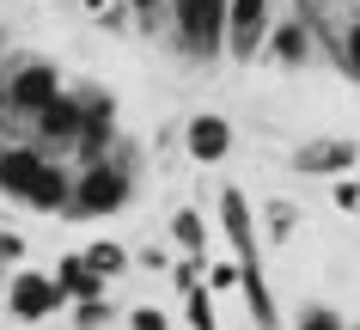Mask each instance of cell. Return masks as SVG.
I'll use <instances>...</instances> for the list:
<instances>
[{
  "label": "cell",
  "mask_w": 360,
  "mask_h": 330,
  "mask_svg": "<svg viewBox=\"0 0 360 330\" xmlns=\"http://www.w3.org/2000/svg\"><path fill=\"white\" fill-rule=\"evenodd\" d=\"M98 25H104V31H116V37H122V31H141L129 0H110V13H98Z\"/></svg>",
  "instance_id": "26"
},
{
  "label": "cell",
  "mask_w": 360,
  "mask_h": 330,
  "mask_svg": "<svg viewBox=\"0 0 360 330\" xmlns=\"http://www.w3.org/2000/svg\"><path fill=\"white\" fill-rule=\"evenodd\" d=\"M293 172L300 177H354L360 172V141L354 135H311L293 147Z\"/></svg>",
  "instance_id": "7"
},
{
  "label": "cell",
  "mask_w": 360,
  "mask_h": 330,
  "mask_svg": "<svg viewBox=\"0 0 360 330\" xmlns=\"http://www.w3.org/2000/svg\"><path fill=\"white\" fill-rule=\"evenodd\" d=\"M56 159L43 153V147H0V196H13V202H31L43 184V172H49Z\"/></svg>",
  "instance_id": "10"
},
{
  "label": "cell",
  "mask_w": 360,
  "mask_h": 330,
  "mask_svg": "<svg viewBox=\"0 0 360 330\" xmlns=\"http://www.w3.org/2000/svg\"><path fill=\"white\" fill-rule=\"evenodd\" d=\"M68 318H74V330H110V300H79V306H68Z\"/></svg>",
  "instance_id": "20"
},
{
  "label": "cell",
  "mask_w": 360,
  "mask_h": 330,
  "mask_svg": "<svg viewBox=\"0 0 360 330\" xmlns=\"http://www.w3.org/2000/svg\"><path fill=\"white\" fill-rule=\"evenodd\" d=\"M214 220H220V233L232 245V263H245V269H263V214L250 208V196L238 184H220L214 190Z\"/></svg>",
  "instance_id": "3"
},
{
  "label": "cell",
  "mask_w": 360,
  "mask_h": 330,
  "mask_svg": "<svg viewBox=\"0 0 360 330\" xmlns=\"http://www.w3.org/2000/svg\"><path fill=\"white\" fill-rule=\"evenodd\" d=\"M129 6H134V25H141L147 37L165 25V13H171V0H129Z\"/></svg>",
  "instance_id": "23"
},
{
  "label": "cell",
  "mask_w": 360,
  "mask_h": 330,
  "mask_svg": "<svg viewBox=\"0 0 360 330\" xmlns=\"http://www.w3.org/2000/svg\"><path fill=\"white\" fill-rule=\"evenodd\" d=\"M354 220H360V208H354Z\"/></svg>",
  "instance_id": "33"
},
{
  "label": "cell",
  "mask_w": 360,
  "mask_h": 330,
  "mask_svg": "<svg viewBox=\"0 0 360 330\" xmlns=\"http://www.w3.org/2000/svg\"><path fill=\"white\" fill-rule=\"evenodd\" d=\"M86 263H92L104 281H116V275L134 269V251H129V245H116V239H92V245H86Z\"/></svg>",
  "instance_id": "16"
},
{
  "label": "cell",
  "mask_w": 360,
  "mask_h": 330,
  "mask_svg": "<svg viewBox=\"0 0 360 330\" xmlns=\"http://www.w3.org/2000/svg\"><path fill=\"white\" fill-rule=\"evenodd\" d=\"M232 288H245V269H238V263H208V293L214 300L232 293Z\"/></svg>",
  "instance_id": "22"
},
{
  "label": "cell",
  "mask_w": 360,
  "mask_h": 330,
  "mask_svg": "<svg viewBox=\"0 0 360 330\" xmlns=\"http://www.w3.org/2000/svg\"><path fill=\"white\" fill-rule=\"evenodd\" d=\"M226 19H232V0H171V37L202 68L226 56Z\"/></svg>",
  "instance_id": "1"
},
{
  "label": "cell",
  "mask_w": 360,
  "mask_h": 330,
  "mask_svg": "<svg viewBox=\"0 0 360 330\" xmlns=\"http://www.w3.org/2000/svg\"><path fill=\"white\" fill-rule=\"evenodd\" d=\"M293 330H348V318H342L336 306H323V300H311V306H300Z\"/></svg>",
  "instance_id": "19"
},
{
  "label": "cell",
  "mask_w": 360,
  "mask_h": 330,
  "mask_svg": "<svg viewBox=\"0 0 360 330\" xmlns=\"http://www.w3.org/2000/svg\"><path fill=\"white\" fill-rule=\"evenodd\" d=\"M0 122H6V117H0Z\"/></svg>",
  "instance_id": "34"
},
{
  "label": "cell",
  "mask_w": 360,
  "mask_h": 330,
  "mask_svg": "<svg viewBox=\"0 0 360 330\" xmlns=\"http://www.w3.org/2000/svg\"><path fill=\"white\" fill-rule=\"evenodd\" d=\"M184 153H190V165H220V159L232 153V122L220 117V110L184 117Z\"/></svg>",
  "instance_id": "11"
},
{
  "label": "cell",
  "mask_w": 360,
  "mask_h": 330,
  "mask_svg": "<svg viewBox=\"0 0 360 330\" xmlns=\"http://www.w3.org/2000/svg\"><path fill=\"white\" fill-rule=\"evenodd\" d=\"M129 330H171V318L159 306H129Z\"/></svg>",
  "instance_id": "27"
},
{
  "label": "cell",
  "mask_w": 360,
  "mask_h": 330,
  "mask_svg": "<svg viewBox=\"0 0 360 330\" xmlns=\"http://www.w3.org/2000/svg\"><path fill=\"white\" fill-rule=\"evenodd\" d=\"M269 31H275V0H232L226 56H232V61H257V56L269 49Z\"/></svg>",
  "instance_id": "8"
},
{
  "label": "cell",
  "mask_w": 360,
  "mask_h": 330,
  "mask_svg": "<svg viewBox=\"0 0 360 330\" xmlns=\"http://www.w3.org/2000/svg\"><path fill=\"white\" fill-rule=\"evenodd\" d=\"M305 6H330V13H360V6H348V0H305Z\"/></svg>",
  "instance_id": "29"
},
{
  "label": "cell",
  "mask_w": 360,
  "mask_h": 330,
  "mask_svg": "<svg viewBox=\"0 0 360 330\" xmlns=\"http://www.w3.org/2000/svg\"><path fill=\"white\" fill-rule=\"evenodd\" d=\"M0 306H6V318H13V324H43V318L68 312V293L56 288V275H49V269H19Z\"/></svg>",
  "instance_id": "6"
},
{
  "label": "cell",
  "mask_w": 360,
  "mask_h": 330,
  "mask_svg": "<svg viewBox=\"0 0 360 330\" xmlns=\"http://www.w3.org/2000/svg\"><path fill=\"white\" fill-rule=\"evenodd\" d=\"M171 263H177V257H171L165 245H141V251H134V269H147V275H171Z\"/></svg>",
  "instance_id": "24"
},
{
  "label": "cell",
  "mask_w": 360,
  "mask_h": 330,
  "mask_svg": "<svg viewBox=\"0 0 360 330\" xmlns=\"http://www.w3.org/2000/svg\"><path fill=\"white\" fill-rule=\"evenodd\" d=\"M86 98V122H79V147H74V165H104L110 147L122 141V122H116V98L104 86H79Z\"/></svg>",
  "instance_id": "5"
},
{
  "label": "cell",
  "mask_w": 360,
  "mask_h": 330,
  "mask_svg": "<svg viewBox=\"0 0 360 330\" xmlns=\"http://www.w3.org/2000/svg\"><path fill=\"white\" fill-rule=\"evenodd\" d=\"M171 245H177V257H208V214L202 208H177L165 220Z\"/></svg>",
  "instance_id": "14"
},
{
  "label": "cell",
  "mask_w": 360,
  "mask_h": 330,
  "mask_svg": "<svg viewBox=\"0 0 360 330\" xmlns=\"http://www.w3.org/2000/svg\"><path fill=\"white\" fill-rule=\"evenodd\" d=\"M134 184L141 177L116 172L110 159L104 165H79L74 177V208H68V220H110V214H122L134 202Z\"/></svg>",
  "instance_id": "2"
},
{
  "label": "cell",
  "mask_w": 360,
  "mask_h": 330,
  "mask_svg": "<svg viewBox=\"0 0 360 330\" xmlns=\"http://www.w3.org/2000/svg\"><path fill=\"white\" fill-rule=\"evenodd\" d=\"M171 288L177 293L208 288V257H177V263H171Z\"/></svg>",
  "instance_id": "18"
},
{
  "label": "cell",
  "mask_w": 360,
  "mask_h": 330,
  "mask_svg": "<svg viewBox=\"0 0 360 330\" xmlns=\"http://www.w3.org/2000/svg\"><path fill=\"white\" fill-rule=\"evenodd\" d=\"M86 13H92V19H98V13H110V0H86Z\"/></svg>",
  "instance_id": "31"
},
{
  "label": "cell",
  "mask_w": 360,
  "mask_h": 330,
  "mask_svg": "<svg viewBox=\"0 0 360 330\" xmlns=\"http://www.w3.org/2000/svg\"><path fill=\"white\" fill-rule=\"evenodd\" d=\"M300 202H287V196H269L263 202V245H293V233H300Z\"/></svg>",
  "instance_id": "15"
},
{
  "label": "cell",
  "mask_w": 360,
  "mask_h": 330,
  "mask_svg": "<svg viewBox=\"0 0 360 330\" xmlns=\"http://www.w3.org/2000/svg\"><path fill=\"white\" fill-rule=\"evenodd\" d=\"M184 324H190V330H220V318H214V293H208V288L184 293Z\"/></svg>",
  "instance_id": "17"
},
{
  "label": "cell",
  "mask_w": 360,
  "mask_h": 330,
  "mask_svg": "<svg viewBox=\"0 0 360 330\" xmlns=\"http://www.w3.org/2000/svg\"><path fill=\"white\" fill-rule=\"evenodd\" d=\"M49 275H56V288L68 293V306H79V300H110V281L86 263V251H61Z\"/></svg>",
  "instance_id": "13"
},
{
  "label": "cell",
  "mask_w": 360,
  "mask_h": 330,
  "mask_svg": "<svg viewBox=\"0 0 360 330\" xmlns=\"http://www.w3.org/2000/svg\"><path fill=\"white\" fill-rule=\"evenodd\" d=\"M336 74L360 86V13L348 19V31H342V61H336Z\"/></svg>",
  "instance_id": "21"
},
{
  "label": "cell",
  "mask_w": 360,
  "mask_h": 330,
  "mask_svg": "<svg viewBox=\"0 0 360 330\" xmlns=\"http://www.w3.org/2000/svg\"><path fill=\"white\" fill-rule=\"evenodd\" d=\"M348 330H360V318H354V324H348Z\"/></svg>",
  "instance_id": "32"
},
{
  "label": "cell",
  "mask_w": 360,
  "mask_h": 330,
  "mask_svg": "<svg viewBox=\"0 0 360 330\" xmlns=\"http://www.w3.org/2000/svg\"><path fill=\"white\" fill-rule=\"evenodd\" d=\"M61 92H68V86H61L56 61H13V68L0 74V104H13V117H31V122H37Z\"/></svg>",
  "instance_id": "4"
},
{
  "label": "cell",
  "mask_w": 360,
  "mask_h": 330,
  "mask_svg": "<svg viewBox=\"0 0 360 330\" xmlns=\"http://www.w3.org/2000/svg\"><path fill=\"white\" fill-rule=\"evenodd\" d=\"M281 74H300L305 61L318 56V37H311V25L300 19V13H287V19H275V31H269V49H263Z\"/></svg>",
  "instance_id": "12"
},
{
  "label": "cell",
  "mask_w": 360,
  "mask_h": 330,
  "mask_svg": "<svg viewBox=\"0 0 360 330\" xmlns=\"http://www.w3.org/2000/svg\"><path fill=\"white\" fill-rule=\"evenodd\" d=\"M330 202L354 214V208H360V184H354V177H336V184H330Z\"/></svg>",
  "instance_id": "28"
},
{
  "label": "cell",
  "mask_w": 360,
  "mask_h": 330,
  "mask_svg": "<svg viewBox=\"0 0 360 330\" xmlns=\"http://www.w3.org/2000/svg\"><path fill=\"white\" fill-rule=\"evenodd\" d=\"M79 122H86V98H79V86H68V92H61L56 104L31 122V129H37V147H43V153H68V159H74Z\"/></svg>",
  "instance_id": "9"
},
{
  "label": "cell",
  "mask_w": 360,
  "mask_h": 330,
  "mask_svg": "<svg viewBox=\"0 0 360 330\" xmlns=\"http://www.w3.org/2000/svg\"><path fill=\"white\" fill-rule=\"evenodd\" d=\"M25 251H31V239H25L19 227H0V263L13 269V263H25Z\"/></svg>",
  "instance_id": "25"
},
{
  "label": "cell",
  "mask_w": 360,
  "mask_h": 330,
  "mask_svg": "<svg viewBox=\"0 0 360 330\" xmlns=\"http://www.w3.org/2000/svg\"><path fill=\"white\" fill-rule=\"evenodd\" d=\"M13 275H19V269H6V263H0V300H6V288H13Z\"/></svg>",
  "instance_id": "30"
}]
</instances>
